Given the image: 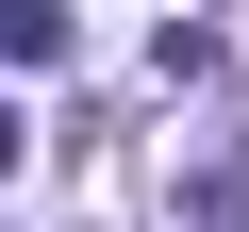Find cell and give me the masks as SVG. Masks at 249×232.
Listing matches in <instances>:
<instances>
[{
  "mask_svg": "<svg viewBox=\"0 0 249 232\" xmlns=\"http://www.w3.org/2000/svg\"><path fill=\"white\" fill-rule=\"evenodd\" d=\"M166 232H232V133H183V182H166Z\"/></svg>",
  "mask_w": 249,
  "mask_h": 232,
  "instance_id": "1",
  "label": "cell"
},
{
  "mask_svg": "<svg viewBox=\"0 0 249 232\" xmlns=\"http://www.w3.org/2000/svg\"><path fill=\"white\" fill-rule=\"evenodd\" d=\"M0 66H67V0H0Z\"/></svg>",
  "mask_w": 249,
  "mask_h": 232,
  "instance_id": "2",
  "label": "cell"
}]
</instances>
